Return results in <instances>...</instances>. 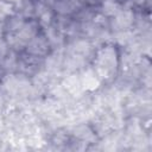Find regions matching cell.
Masks as SVG:
<instances>
[{"instance_id": "1", "label": "cell", "mask_w": 152, "mask_h": 152, "mask_svg": "<svg viewBox=\"0 0 152 152\" xmlns=\"http://www.w3.org/2000/svg\"><path fill=\"white\" fill-rule=\"evenodd\" d=\"M4 40L25 64H38L49 55L50 43L40 23L30 17H11L4 25Z\"/></svg>"}, {"instance_id": "2", "label": "cell", "mask_w": 152, "mask_h": 152, "mask_svg": "<svg viewBox=\"0 0 152 152\" xmlns=\"http://www.w3.org/2000/svg\"><path fill=\"white\" fill-rule=\"evenodd\" d=\"M99 0H50V6L58 18L74 19L97 6Z\"/></svg>"}]
</instances>
